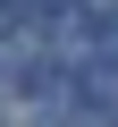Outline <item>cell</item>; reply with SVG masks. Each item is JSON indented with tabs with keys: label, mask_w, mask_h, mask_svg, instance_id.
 <instances>
[{
	"label": "cell",
	"mask_w": 118,
	"mask_h": 127,
	"mask_svg": "<svg viewBox=\"0 0 118 127\" xmlns=\"http://www.w3.org/2000/svg\"><path fill=\"white\" fill-rule=\"evenodd\" d=\"M84 34H93V59L110 68V59H118V0H93V17H84Z\"/></svg>",
	"instance_id": "cell-1"
}]
</instances>
